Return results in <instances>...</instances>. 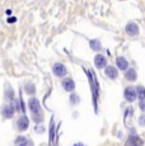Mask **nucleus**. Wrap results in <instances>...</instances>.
<instances>
[{"mask_svg":"<svg viewBox=\"0 0 145 146\" xmlns=\"http://www.w3.org/2000/svg\"><path fill=\"white\" fill-rule=\"evenodd\" d=\"M143 145H144V141L135 133V131H134V133L131 132L126 144H125V146H143Z\"/></svg>","mask_w":145,"mask_h":146,"instance_id":"7ed1b4c3","label":"nucleus"},{"mask_svg":"<svg viewBox=\"0 0 145 146\" xmlns=\"http://www.w3.org/2000/svg\"><path fill=\"white\" fill-rule=\"evenodd\" d=\"M14 145L15 146H33V142L29 141L28 137H26V136H18V137H15Z\"/></svg>","mask_w":145,"mask_h":146,"instance_id":"9d476101","label":"nucleus"},{"mask_svg":"<svg viewBox=\"0 0 145 146\" xmlns=\"http://www.w3.org/2000/svg\"><path fill=\"white\" fill-rule=\"evenodd\" d=\"M88 78H89V83H90V88H92V97H93V103H94V108L97 112V100L99 98V85L98 81L96 79V75L93 71H87Z\"/></svg>","mask_w":145,"mask_h":146,"instance_id":"f03ea898","label":"nucleus"},{"mask_svg":"<svg viewBox=\"0 0 145 146\" xmlns=\"http://www.w3.org/2000/svg\"><path fill=\"white\" fill-rule=\"evenodd\" d=\"M116 65H117V67H118L120 70L124 71V70L129 69V61H127L124 56H120V57H117V60H116Z\"/></svg>","mask_w":145,"mask_h":146,"instance_id":"9b49d317","label":"nucleus"},{"mask_svg":"<svg viewBox=\"0 0 145 146\" xmlns=\"http://www.w3.org/2000/svg\"><path fill=\"white\" fill-rule=\"evenodd\" d=\"M80 102V99H79V95H76V94H71L70 95V103L72 106H75V104H78V103Z\"/></svg>","mask_w":145,"mask_h":146,"instance_id":"6ab92c4d","label":"nucleus"},{"mask_svg":"<svg viewBox=\"0 0 145 146\" xmlns=\"http://www.w3.org/2000/svg\"><path fill=\"white\" fill-rule=\"evenodd\" d=\"M136 94H138V98L140 100L145 99V88L143 85H139L138 88H136Z\"/></svg>","mask_w":145,"mask_h":146,"instance_id":"2eb2a0df","label":"nucleus"},{"mask_svg":"<svg viewBox=\"0 0 145 146\" xmlns=\"http://www.w3.org/2000/svg\"><path fill=\"white\" fill-rule=\"evenodd\" d=\"M104 72L110 79H116V78L118 76V71H117V69L113 67V66H106Z\"/></svg>","mask_w":145,"mask_h":146,"instance_id":"ddd939ff","label":"nucleus"},{"mask_svg":"<svg viewBox=\"0 0 145 146\" xmlns=\"http://www.w3.org/2000/svg\"><path fill=\"white\" fill-rule=\"evenodd\" d=\"M14 112H15L14 106L10 103V104H7V106L3 107V109H1V116L4 117V118L9 119V118H12V117L14 116Z\"/></svg>","mask_w":145,"mask_h":146,"instance_id":"423d86ee","label":"nucleus"},{"mask_svg":"<svg viewBox=\"0 0 145 146\" xmlns=\"http://www.w3.org/2000/svg\"><path fill=\"white\" fill-rule=\"evenodd\" d=\"M45 131V127L42 126V127H41V126H37V127H36V132L37 133H41V132H43Z\"/></svg>","mask_w":145,"mask_h":146,"instance_id":"5701e85b","label":"nucleus"},{"mask_svg":"<svg viewBox=\"0 0 145 146\" xmlns=\"http://www.w3.org/2000/svg\"><path fill=\"white\" fill-rule=\"evenodd\" d=\"M29 127V119L26 116H21L17 121V128L19 131H26Z\"/></svg>","mask_w":145,"mask_h":146,"instance_id":"0eeeda50","label":"nucleus"},{"mask_svg":"<svg viewBox=\"0 0 145 146\" xmlns=\"http://www.w3.org/2000/svg\"><path fill=\"white\" fill-rule=\"evenodd\" d=\"M61 85H63V88L66 92H74V89H75V83L71 78H65L63 80V83H61Z\"/></svg>","mask_w":145,"mask_h":146,"instance_id":"6e6552de","label":"nucleus"},{"mask_svg":"<svg viewBox=\"0 0 145 146\" xmlns=\"http://www.w3.org/2000/svg\"><path fill=\"white\" fill-rule=\"evenodd\" d=\"M55 140V127H54V121L51 119V123H50V145H52Z\"/></svg>","mask_w":145,"mask_h":146,"instance_id":"f3484780","label":"nucleus"},{"mask_svg":"<svg viewBox=\"0 0 145 146\" xmlns=\"http://www.w3.org/2000/svg\"><path fill=\"white\" fill-rule=\"evenodd\" d=\"M94 65H96V67H98V69H103V67L107 66V58L99 53V55H97L94 57Z\"/></svg>","mask_w":145,"mask_h":146,"instance_id":"1a4fd4ad","label":"nucleus"},{"mask_svg":"<svg viewBox=\"0 0 145 146\" xmlns=\"http://www.w3.org/2000/svg\"><path fill=\"white\" fill-rule=\"evenodd\" d=\"M139 125L145 126V114H141L140 116V118H139Z\"/></svg>","mask_w":145,"mask_h":146,"instance_id":"412c9836","label":"nucleus"},{"mask_svg":"<svg viewBox=\"0 0 145 146\" xmlns=\"http://www.w3.org/2000/svg\"><path fill=\"white\" fill-rule=\"evenodd\" d=\"M52 72H54L57 78H64L66 75V72H68V70H66L65 65H63V64H60V62H56L52 66Z\"/></svg>","mask_w":145,"mask_h":146,"instance_id":"39448f33","label":"nucleus"},{"mask_svg":"<svg viewBox=\"0 0 145 146\" xmlns=\"http://www.w3.org/2000/svg\"><path fill=\"white\" fill-rule=\"evenodd\" d=\"M26 93H28L29 95H32V94L36 93V88H35V85H33V84H27V85H26Z\"/></svg>","mask_w":145,"mask_h":146,"instance_id":"a211bd4d","label":"nucleus"},{"mask_svg":"<svg viewBox=\"0 0 145 146\" xmlns=\"http://www.w3.org/2000/svg\"><path fill=\"white\" fill-rule=\"evenodd\" d=\"M124 97H125V99H126L127 102L132 103L134 100L138 98V94H136V89L134 88V86H127V88L125 89V92H124Z\"/></svg>","mask_w":145,"mask_h":146,"instance_id":"20e7f679","label":"nucleus"},{"mask_svg":"<svg viewBox=\"0 0 145 146\" xmlns=\"http://www.w3.org/2000/svg\"><path fill=\"white\" fill-rule=\"evenodd\" d=\"M126 32H127V35L129 36H138L139 35V27H138V24L136 23H132V22H131V23H129L126 26Z\"/></svg>","mask_w":145,"mask_h":146,"instance_id":"f8f14e48","label":"nucleus"},{"mask_svg":"<svg viewBox=\"0 0 145 146\" xmlns=\"http://www.w3.org/2000/svg\"><path fill=\"white\" fill-rule=\"evenodd\" d=\"M90 47H92V50H94V51H99V50L102 48L101 41H99V40H93V41H90Z\"/></svg>","mask_w":145,"mask_h":146,"instance_id":"dca6fc26","label":"nucleus"},{"mask_svg":"<svg viewBox=\"0 0 145 146\" xmlns=\"http://www.w3.org/2000/svg\"><path fill=\"white\" fill-rule=\"evenodd\" d=\"M74 146H85L84 144H82V142H78V144H75Z\"/></svg>","mask_w":145,"mask_h":146,"instance_id":"b1692460","label":"nucleus"},{"mask_svg":"<svg viewBox=\"0 0 145 146\" xmlns=\"http://www.w3.org/2000/svg\"><path fill=\"white\" fill-rule=\"evenodd\" d=\"M13 98H14V92L10 90V89H7V99L13 100Z\"/></svg>","mask_w":145,"mask_h":146,"instance_id":"aec40b11","label":"nucleus"},{"mask_svg":"<svg viewBox=\"0 0 145 146\" xmlns=\"http://www.w3.org/2000/svg\"><path fill=\"white\" fill-rule=\"evenodd\" d=\"M125 78H126V80H129V81H135L136 78H138V75H136V71L134 69H127L126 72H125Z\"/></svg>","mask_w":145,"mask_h":146,"instance_id":"4468645a","label":"nucleus"},{"mask_svg":"<svg viewBox=\"0 0 145 146\" xmlns=\"http://www.w3.org/2000/svg\"><path fill=\"white\" fill-rule=\"evenodd\" d=\"M28 108L31 111V114H32V119L35 121L36 123L42 122L43 121V112H42V108H41V104H40L37 98H35V97L29 98Z\"/></svg>","mask_w":145,"mask_h":146,"instance_id":"f257e3e1","label":"nucleus"},{"mask_svg":"<svg viewBox=\"0 0 145 146\" xmlns=\"http://www.w3.org/2000/svg\"><path fill=\"white\" fill-rule=\"evenodd\" d=\"M139 108L141 109V111L145 113V99H143V100H140V103H139Z\"/></svg>","mask_w":145,"mask_h":146,"instance_id":"4be33fe9","label":"nucleus"}]
</instances>
